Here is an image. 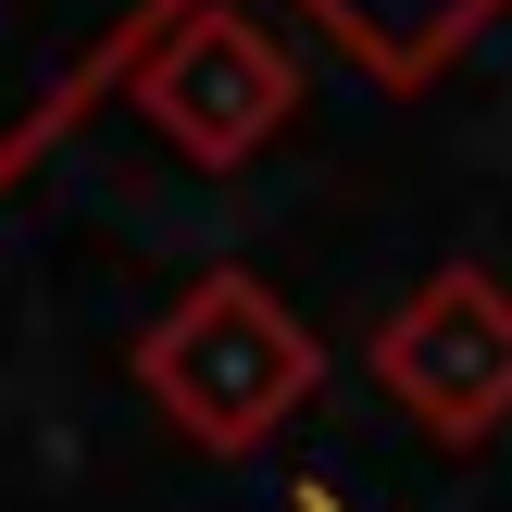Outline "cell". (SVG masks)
Returning <instances> with one entry per match:
<instances>
[{
  "mask_svg": "<svg viewBox=\"0 0 512 512\" xmlns=\"http://www.w3.org/2000/svg\"><path fill=\"white\" fill-rule=\"evenodd\" d=\"M125 375H138V400H150L188 450L238 463V450H263L275 425L325 388V338H313L250 263H213L200 288H175L163 313L138 325Z\"/></svg>",
  "mask_w": 512,
  "mask_h": 512,
  "instance_id": "cell-1",
  "label": "cell"
},
{
  "mask_svg": "<svg viewBox=\"0 0 512 512\" xmlns=\"http://www.w3.org/2000/svg\"><path fill=\"white\" fill-rule=\"evenodd\" d=\"M125 113H138L175 163L238 175L250 150H275V138L300 125V63L238 13V0H188V13L150 38V63H138V88H125Z\"/></svg>",
  "mask_w": 512,
  "mask_h": 512,
  "instance_id": "cell-2",
  "label": "cell"
},
{
  "mask_svg": "<svg viewBox=\"0 0 512 512\" xmlns=\"http://www.w3.org/2000/svg\"><path fill=\"white\" fill-rule=\"evenodd\" d=\"M188 0H0V200L100 113L138 88L150 38Z\"/></svg>",
  "mask_w": 512,
  "mask_h": 512,
  "instance_id": "cell-3",
  "label": "cell"
},
{
  "mask_svg": "<svg viewBox=\"0 0 512 512\" xmlns=\"http://www.w3.org/2000/svg\"><path fill=\"white\" fill-rule=\"evenodd\" d=\"M363 363H375V388H388L438 450L500 438V425H512V288L475 275V263L413 275V288L375 313Z\"/></svg>",
  "mask_w": 512,
  "mask_h": 512,
  "instance_id": "cell-4",
  "label": "cell"
},
{
  "mask_svg": "<svg viewBox=\"0 0 512 512\" xmlns=\"http://www.w3.org/2000/svg\"><path fill=\"white\" fill-rule=\"evenodd\" d=\"M350 63H375V88H438L512 0H300Z\"/></svg>",
  "mask_w": 512,
  "mask_h": 512,
  "instance_id": "cell-5",
  "label": "cell"
},
{
  "mask_svg": "<svg viewBox=\"0 0 512 512\" xmlns=\"http://www.w3.org/2000/svg\"><path fill=\"white\" fill-rule=\"evenodd\" d=\"M300 512H350V500H338V488H300Z\"/></svg>",
  "mask_w": 512,
  "mask_h": 512,
  "instance_id": "cell-6",
  "label": "cell"
}]
</instances>
